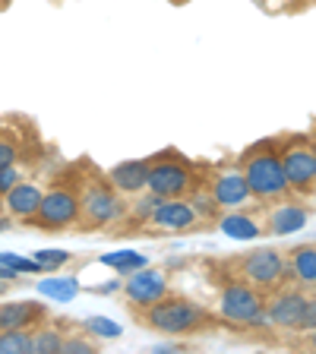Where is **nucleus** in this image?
Listing matches in <instances>:
<instances>
[{
	"label": "nucleus",
	"instance_id": "nucleus-9",
	"mask_svg": "<svg viewBox=\"0 0 316 354\" xmlns=\"http://www.w3.org/2000/svg\"><path fill=\"white\" fill-rule=\"evenodd\" d=\"M146 225L152 234H187V231H199L206 221L199 218L187 196H168L152 209Z\"/></svg>",
	"mask_w": 316,
	"mask_h": 354
},
{
	"label": "nucleus",
	"instance_id": "nucleus-2",
	"mask_svg": "<svg viewBox=\"0 0 316 354\" xmlns=\"http://www.w3.org/2000/svg\"><path fill=\"white\" fill-rule=\"evenodd\" d=\"M127 203L130 199L111 184L108 174H102V171L89 165L80 187V218H76V225H80L82 234L108 231L111 225H118L127 215Z\"/></svg>",
	"mask_w": 316,
	"mask_h": 354
},
{
	"label": "nucleus",
	"instance_id": "nucleus-7",
	"mask_svg": "<svg viewBox=\"0 0 316 354\" xmlns=\"http://www.w3.org/2000/svg\"><path fill=\"white\" fill-rule=\"evenodd\" d=\"M221 269H228L231 275L237 279L250 281L253 288H259L263 295H272L275 288H281L288 279V259L281 250L275 247H259V250H247V253H237V257L225 259L219 263Z\"/></svg>",
	"mask_w": 316,
	"mask_h": 354
},
{
	"label": "nucleus",
	"instance_id": "nucleus-4",
	"mask_svg": "<svg viewBox=\"0 0 316 354\" xmlns=\"http://www.w3.org/2000/svg\"><path fill=\"white\" fill-rule=\"evenodd\" d=\"M80 187H82V174L76 165L60 171L51 184L44 187L41 203H38L35 215L26 225H32L38 231H48V234L73 228L76 218H80Z\"/></svg>",
	"mask_w": 316,
	"mask_h": 354
},
{
	"label": "nucleus",
	"instance_id": "nucleus-11",
	"mask_svg": "<svg viewBox=\"0 0 316 354\" xmlns=\"http://www.w3.org/2000/svg\"><path fill=\"white\" fill-rule=\"evenodd\" d=\"M304 304H307V288L295 285V281H285L281 288H275L269 304H266V323L279 332H295L297 319L304 313Z\"/></svg>",
	"mask_w": 316,
	"mask_h": 354
},
{
	"label": "nucleus",
	"instance_id": "nucleus-23",
	"mask_svg": "<svg viewBox=\"0 0 316 354\" xmlns=\"http://www.w3.org/2000/svg\"><path fill=\"white\" fill-rule=\"evenodd\" d=\"M19 162V140L13 133H0V168Z\"/></svg>",
	"mask_w": 316,
	"mask_h": 354
},
{
	"label": "nucleus",
	"instance_id": "nucleus-16",
	"mask_svg": "<svg viewBox=\"0 0 316 354\" xmlns=\"http://www.w3.org/2000/svg\"><path fill=\"white\" fill-rule=\"evenodd\" d=\"M146 158H130V162H120L114 165L111 171H104L108 174V180L114 187H118L124 196H140L142 190H146Z\"/></svg>",
	"mask_w": 316,
	"mask_h": 354
},
{
	"label": "nucleus",
	"instance_id": "nucleus-26",
	"mask_svg": "<svg viewBox=\"0 0 316 354\" xmlns=\"http://www.w3.org/2000/svg\"><path fill=\"white\" fill-rule=\"evenodd\" d=\"M22 177H26V171H22L16 162H13V165H3V168H0V196H3L10 187L19 184Z\"/></svg>",
	"mask_w": 316,
	"mask_h": 354
},
{
	"label": "nucleus",
	"instance_id": "nucleus-31",
	"mask_svg": "<svg viewBox=\"0 0 316 354\" xmlns=\"http://www.w3.org/2000/svg\"><path fill=\"white\" fill-rule=\"evenodd\" d=\"M0 212H3V196H0Z\"/></svg>",
	"mask_w": 316,
	"mask_h": 354
},
{
	"label": "nucleus",
	"instance_id": "nucleus-28",
	"mask_svg": "<svg viewBox=\"0 0 316 354\" xmlns=\"http://www.w3.org/2000/svg\"><path fill=\"white\" fill-rule=\"evenodd\" d=\"M89 329H95V332H102V335H118V326H114V323H111V319H102V317H92V319H89Z\"/></svg>",
	"mask_w": 316,
	"mask_h": 354
},
{
	"label": "nucleus",
	"instance_id": "nucleus-6",
	"mask_svg": "<svg viewBox=\"0 0 316 354\" xmlns=\"http://www.w3.org/2000/svg\"><path fill=\"white\" fill-rule=\"evenodd\" d=\"M149 171H146V190L155 193V196H187L193 187L199 184V168L180 155L177 149H165V152L146 158Z\"/></svg>",
	"mask_w": 316,
	"mask_h": 354
},
{
	"label": "nucleus",
	"instance_id": "nucleus-27",
	"mask_svg": "<svg viewBox=\"0 0 316 354\" xmlns=\"http://www.w3.org/2000/svg\"><path fill=\"white\" fill-rule=\"evenodd\" d=\"M41 291H44V295L70 297V295L76 291V285H73V281H66V285H64V281H41Z\"/></svg>",
	"mask_w": 316,
	"mask_h": 354
},
{
	"label": "nucleus",
	"instance_id": "nucleus-13",
	"mask_svg": "<svg viewBox=\"0 0 316 354\" xmlns=\"http://www.w3.org/2000/svg\"><path fill=\"white\" fill-rule=\"evenodd\" d=\"M310 221V209L297 199H279V203H269V212H266V225L263 231L272 237H285V234H295L301 231L304 225Z\"/></svg>",
	"mask_w": 316,
	"mask_h": 354
},
{
	"label": "nucleus",
	"instance_id": "nucleus-10",
	"mask_svg": "<svg viewBox=\"0 0 316 354\" xmlns=\"http://www.w3.org/2000/svg\"><path fill=\"white\" fill-rule=\"evenodd\" d=\"M203 184L209 187L215 206H219L221 212H228V209H243L247 203H253L250 187H247V177H243V171H241L237 162L234 165H219L212 174L203 177Z\"/></svg>",
	"mask_w": 316,
	"mask_h": 354
},
{
	"label": "nucleus",
	"instance_id": "nucleus-30",
	"mask_svg": "<svg viewBox=\"0 0 316 354\" xmlns=\"http://www.w3.org/2000/svg\"><path fill=\"white\" fill-rule=\"evenodd\" d=\"M313 177H316V142H313Z\"/></svg>",
	"mask_w": 316,
	"mask_h": 354
},
{
	"label": "nucleus",
	"instance_id": "nucleus-29",
	"mask_svg": "<svg viewBox=\"0 0 316 354\" xmlns=\"http://www.w3.org/2000/svg\"><path fill=\"white\" fill-rule=\"evenodd\" d=\"M304 339H301V348H307V351H316V329L310 332H301Z\"/></svg>",
	"mask_w": 316,
	"mask_h": 354
},
{
	"label": "nucleus",
	"instance_id": "nucleus-25",
	"mask_svg": "<svg viewBox=\"0 0 316 354\" xmlns=\"http://www.w3.org/2000/svg\"><path fill=\"white\" fill-rule=\"evenodd\" d=\"M310 329H316V291H307V304H304V313L297 319L295 332H310Z\"/></svg>",
	"mask_w": 316,
	"mask_h": 354
},
{
	"label": "nucleus",
	"instance_id": "nucleus-24",
	"mask_svg": "<svg viewBox=\"0 0 316 354\" xmlns=\"http://www.w3.org/2000/svg\"><path fill=\"white\" fill-rule=\"evenodd\" d=\"M102 263H108V266H114L118 272H133V269H140V266H146V259L142 257H136V253H124V257H104Z\"/></svg>",
	"mask_w": 316,
	"mask_h": 354
},
{
	"label": "nucleus",
	"instance_id": "nucleus-3",
	"mask_svg": "<svg viewBox=\"0 0 316 354\" xmlns=\"http://www.w3.org/2000/svg\"><path fill=\"white\" fill-rule=\"evenodd\" d=\"M237 165H241L243 177H247V187H250V196L257 203L269 206V203H279V199L291 196V187H288L275 140H259L250 149H243L237 155Z\"/></svg>",
	"mask_w": 316,
	"mask_h": 354
},
{
	"label": "nucleus",
	"instance_id": "nucleus-12",
	"mask_svg": "<svg viewBox=\"0 0 316 354\" xmlns=\"http://www.w3.org/2000/svg\"><path fill=\"white\" fill-rule=\"evenodd\" d=\"M127 275H130V279L124 281V297H127V304H130V310L149 307V304H155L158 297H165L171 291L168 272H162V269H146V266H140V269H133V272H127Z\"/></svg>",
	"mask_w": 316,
	"mask_h": 354
},
{
	"label": "nucleus",
	"instance_id": "nucleus-18",
	"mask_svg": "<svg viewBox=\"0 0 316 354\" xmlns=\"http://www.w3.org/2000/svg\"><path fill=\"white\" fill-rule=\"evenodd\" d=\"M219 228L228 237H241V241H253V237L263 234V225L241 209H228L225 215H219Z\"/></svg>",
	"mask_w": 316,
	"mask_h": 354
},
{
	"label": "nucleus",
	"instance_id": "nucleus-5",
	"mask_svg": "<svg viewBox=\"0 0 316 354\" xmlns=\"http://www.w3.org/2000/svg\"><path fill=\"white\" fill-rule=\"evenodd\" d=\"M212 281L219 285V317L234 326H263L266 323V295L250 281L231 275L228 269L215 266Z\"/></svg>",
	"mask_w": 316,
	"mask_h": 354
},
{
	"label": "nucleus",
	"instance_id": "nucleus-21",
	"mask_svg": "<svg viewBox=\"0 0 316 354\" xmlns=\"http://www.w3.org/2000/svg\"><path fill=\"white\" fill-rule=\"evenodd\" d=\"M32 259H35V266L41 269V272H51V269L66 266L73 257H70L66 250H35V257H32Z\"/></svg>",
	"mask_w": 316,
	"mask_h": 354
},
{
	"label": "nucleus",
	"instance_id": "nucleus-17",
	"mask_svg": "<svg viewBox=\"0 0 316 354\" xmlns=\"http://www.w3.org/2000/svg\"><path fill=\"white\" fill-rule=\"evenodd\" d=\"M288 259V279L295 285L316 291V243H301L291 253H285Z\"/></svg>",
	"mask_w": 316,
	"mask_h": 354
},
{
	"label": "nucleus",
	"instance_id": "nucleus-14",
	"mask_svg": "<svg viewBox=\"0 0 316 354\" xmlns=\"http://www.w3.org/2000/svg\"><path fill=\"white\" fill-rule=\"evenodd\" d=\"M41 193H44L41 184H35V180H26V177H22L19 184L10 187V190L3 193V212H7L10 218L29 221L32 215H35L38 203H41Z\"/></svg>",
	"mask_w": 316,
	"mask_h": 354
},
{
	"label": "nucleus",
	"instance_id": "nucleus-20",
	"mask_svg": "<svg viewBox=\"0 0 316 354\" xmlns=\"http://www.w3.org/2000/svg\"><path fill=\"white\" fill-rule=\"evenodd\" d=\"M0 354H32V329H0Z\"/></svg>",
	"mask_w": 316,
	"mask_h": 354
},
{
	"label": "nucleus",
	"instance_id": "nucleus-8",
	"mask_svg": "<svg viewBox=\"0 0 316 354\" xmlns=\"http://www.w3.org/2000/svg\"><path fill=\"white\" fill-rule=\"evenodd\" d=\"M279 158L285 168L288 187L297 196H313L316 177H313V140L307 133H291V136H275Z\"/></svg>",
	"mask_w": 316,
	"mask_h": 354
},
{
	"label": "nucleus",
	"instance_id": "nucleus-19",
	"mask_svg": "<svg viewBox=\"0 0 316 354\" xmlns=\"http://www.w3.org/2000/svg\"><path fill=\"white\" fill-rule=\"evenodd\" d=\"M60 348H64V329H57V326H35L32 329V351L57 354Z\"/></svg>",
	"mask_w": 316,
	"mask_h": 354
},
{
	"label": "nucleus",
	"instance_id": "nucleus-15",
	"mask_svg": "<svg viewBox=\"0 0 316 354\" xmlns=\"http://www.w3.org/2000/svg\"><path fill=\"white\" fill-rule=\"evenodd\" d=\"M48 319L41 301H10L0 304V329H35Z\"/></svg>",
	"mask_w": 316,
	"mask_h": 354
},
{
	"label": "nucleus",
	"instance_id": "nucleus-22",
	"mask_svg": "<svg viewBox=\"0 0 316 354\" xmlns=\"http://www.w3.org/2000/svg\"><path fill=\"white\" fill-rule=\"evenodd\" d=\"M60 351H66V354H95L98 342L89 339V332H82V335H64V348H60Z\"/></svg>",
	"mask_w": 316,
	"mask_h": 354
},
{
	"label": "nucleus",
	"instance_id": "nucleus-1",
	"mask_svg": "<svg viewBox=\"0 0 316 354\" xmlns=\"http://www.w3.org/2000/svg\"><path fill=\"white\" fill-rule=\"evenodd\" d=\"M133 317L140 319L146 329L162 332V335H196L215 326V313H209L199 301H190L184 295H165L149 307L133 310Z\"/></svg>",
	"mask_w": 316,
	"mask_h": 354
}]
</instances>
